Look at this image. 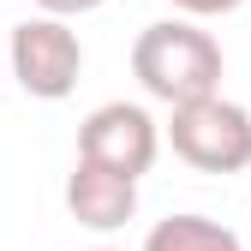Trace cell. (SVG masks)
Instances as JSON below:
<instances>
[{
    "label": "cell",
    "mask_w": 251,
    "mask_h": 251,
    "mask_svg": "<svg viewBox=\"0 0 251 251\" xmlns=\"http://www.w3.org/2000/svg\"><path fill=\"white\" fill-rule=\"evenodd\" d=\"M168 144L198 174H245L251 168V114L227 96L185 102L168 120Z\"/></svg>",
    "instance_id": "cell-2"
},
{
    "label": "cell",
    "mask_w": 251,
    "mask_h": 251,
    "mask_svg": "<svg viewBox=\"0 0 251 251\" xmlns=\"http://www.w3.org/2000/svg\"><path fill=\"white\" fill-rule=\"evenodd\" d=\"M66 209L72 222L90 227V233H114L138 215V179H126L114 168H96V162H72V179H66Z\"/></svg>",
    "instance_id": "cell-5"
},
{
    "label": "cell",
    "mask_w": 251,
    "mask_h": 251,
    "mask_svg": "<svg viewBox=\"0 0 251 251\" xmlns=\"http://www.w3.org/2000/svg\"><path fill=\"white\" fill-rule=\"evenodd\" d=\"M155 150H162V126H155L138 102H102V108H90L84 126H78V162L114 168L126 179L150 174Z\"/></svg>",
    "instance_id": "cell-4"
},
{
    "label": "cell",
    "mask_w": 251,
    "mask_h": 251,
    "mask_svg": "<svg viewBox=\"0 0 251 251\" xmlns=\"http://www.w3.org/2000/svg\"><path fill=\"white\" fill-rule=\"evenodd\" d=\"M36 6H42V18H84V12L108 6V0H36Z\"/></svg>",
    "instance_id": "cell-8"
},
{
    "label": "cell",
    "mask_w": 251,
    "mask_h": 251,
    "mask_svg": "<svg viewBox=\"0 0 251 251\" xmlns=\"http://www.w3.org/2000/svg\"><path fill=\"white\" fill-rule=\"evenodd\" d=\"M144 251H245L233 227L209 222V215H168V222H155Z\"/></svg>",
    "instance_id": "cell-6"
},
{
    "label": "cell",
    "mask_w": 251,
    "mask_h": 251,
    "mask_svg": "<svg viewBox=\"0 0 251 251\" xmlns=\"http://www.w3.org/2000/svg\"><path fill=\"white\" fill-rule=\"evenodd\" d=\"M0 54H6V48H0Z\"/></svg>",
    "instance_id": "cell-10"
},
{
    "label": "cell",
    "mask_w": 251,
    "mask_h": 251,
    "mask_svg": "<svg viewBox=\"0 0 251 251\" xmlns=\"http://www.w3.org/2000/svg\"><path fill=\"white\" fill-rule=\"evenodd\" d=\"M90 251H114V245H90Z\"/></svg>",
    "instance_id": "cell-9"
},
{
    "label": "cell",
    "mask_w": 251,
    "mask_h": 251,
    "mask_svg": "<svg viewBox=\"0 0 251 251\" xmlns=\"http://www.w3.org/2000/svg\"><path fill=\"white\" fill-rule=\"evenodd\" d=\"M185 18H222V12H239L245 0H174Z\"/></svg>",
    "instance_id": "cell-7"
},
{
    "label": "cell",
    "mask_w": 251,
    "mask_h": 251,
    "mask_svg": "<svg viewBox=\"0 0 251 251\" xmlns=\"http://www.w3.org/2000/svg\"><path fill=\"white\" fill-rule=\"evenodd\" d=\"M132 72L155 102L185 108L203 96H222V42L198 30L192 18H162L144 24L132 42Z\"/></svg>",
    "instance_id": "cell-1"
},
{
    "label": "cell",
    "mask_w": 251,
    "mask_h": 251,
    "mask_svg": "<svg viewBox=\"0 0 251 251\" xmlns=\"http://www.w3.org/2000/svg\"><path fill=\"white\" fill-rule=\"evenodd\" d=\"M6 66L18 78L24 96H36V102H60V96H72L78 90V72H84V42H78V30L66 18H24L12 30V42H6Z\"/></svg>",
    "instance_id": "cell-3"
}]
</instances>
